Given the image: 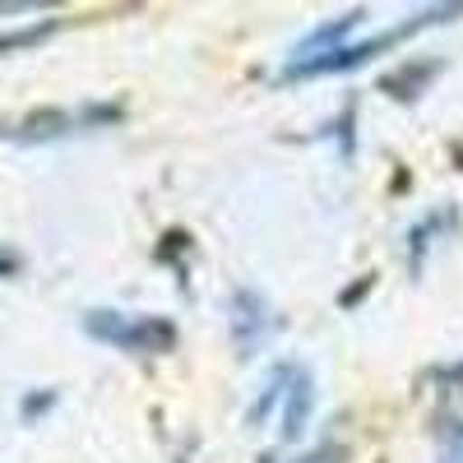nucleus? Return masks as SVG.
<instances>
[{
    "label": "nucleus",
    "mask_w": 463,
    "mask_h": 463,
    "mask_svg": "<svg viewBox=\"0 0 463 463\" xmlns=\"http://www.w3.org/2000/svg\"><path fill=\"white\" fill-rule=\"evenodd\" d=\"M449 14H458V5H454V10H449V5L427 10V14H417V19H408V24L390 28V33H380V37H366V43H353V47H338V52H325V56H306V61H288V80H320V74L357 70V65H366L371 56H384L390 47H399L403 37H412L417 28L440 24V19H449Z\"/></svg>",
    "instance_id": "f257e3e1"
},
{
    "label": "nucleus",
    "mask_w": 463,
    "mask_h": 463,
    "mask_svg": "<svg viewBox=\"0 0 463 463\" xmlns=\"http://www.w3.org/2000/svg\"><path fill=\"white\" fill-rule=\"evenodd\" d=\"M84 329H89V338H98L107 347H121V353H139V357L167 353V347L176 343V325L172 320L139 316V311H89Z\"/></svg>",
    "instance_id": "f03ea898"
},
{
    "label": "nucleus",
    "mask_w": 463,
    "mask_h": 463,
    "mask_svg": "<svg viewBox=\"0 0 463 463\" xmlns=\"http://www.w3.org/2000/svg\"><path fill=\"white\" fill-rule=\"evenodd\" d=\"M89 121H116V107H93V111H37L24 126L10 130V139H56L70 130H84Z\"/></svg>",
    "instance_id": "7ed1b4c3"
},
{
    "label": "nucleus",
    "mask_w": 463,
    "mask_h": 463,
    "mask_svg": "<svg viewBox=\"0 0 463 463\" xmlns=\"http://www.w3.org/2000/svg\"><path fill=\"white\" fill-rule=\"evenodd\" d=\"M311 417V375H297L292 371V390H288V412H283V436L297 440L301 436V421Z\"/></svg>",
    "instance_id": "20e7f679"
},
{
    "label": "nucleus",
    "mask_w": 463,
    "mask_h": 463,
    "mask_svg": "<svg viewBox=\"0 0 463 463\" xmlns=\"http://www.w3.org/2000/svg\"><path fill=\"white\" fill-rule=\"evenodd\" d=\"M56 33V19L47 24H28V28H14V33H0V56H10V52H24V47H37L43 37Z\"/></svg>",
    "instance_id": "39448f33"
},
{
    "label": "nucleus",
    "mask_w": 463,
    "mask_h": 463,
    "mask_svg": "<svg viewBox=\"0 0 463 463\" xmlns=\"http://www.w3.org/2000/svg\"><path fill=\"white\" fill-rule=\"evenodd\" d=\"M292 463H343V454H338L334 445H325V449H311V454H301V458H292Z\"/></svg>",
    "instance_id": "423d86ee"
},
{
    "label": "nucleus",
    "mask_w": 463,
    "mask_h": 463,
    "mask_svg": "<svg viewBox=\"0 0 463 463\" xmlns=\"http://www.w3.org/2000/svg\"><path fill=\"white\" fill-rule=\"evenodd\" d=\"M10 269H14V260H10V255H0V274H10Z\"/></svg>",
    "instance_id": "0eeeda50"
}]
</instances>
